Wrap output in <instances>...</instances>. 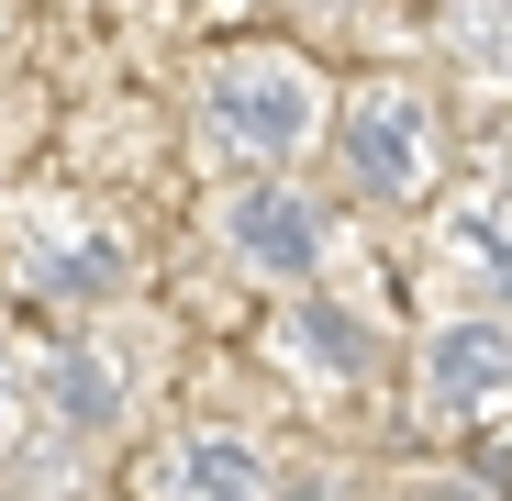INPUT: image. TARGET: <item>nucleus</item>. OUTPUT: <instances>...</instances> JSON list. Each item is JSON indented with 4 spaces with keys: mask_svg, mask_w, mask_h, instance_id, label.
<instances>
[{
    "mask_svg": "<svg viewBox=\"0 0 512 501\" xmlns=\"http://www.w3.org/2000/svg\"><path fill=\"white\" fill-rule=\"evenodd\" d=\"M145 501H268V457L245 435H167L145 457Z\"/></svg>",
    "mask_w": 512,
    "mask_h": 501,
    "instance_id": "obj_5",
    "label": "nucleus"
},
{
    "mask_svg": "<svg viewBox=\"0 0 512 501\" xmlns=\"http://www.w3.org/2000/svg\"><path fill=\"white\" fill-rule=\"evenodd\" d=\"M223 245L256 268V279H312L323 268V212L301 201V190H223Z\"/></svg>",
    "mask_w": 512,
    "mask_h": 501,
    "instance_id": "obj_4",
    "label": "nucleus"
},
{
    "mask_svg": "<svg viewBox=\"0 0 512 501\" xmlns=\"http://www.w3.org/2000/svg\"><path fill=\"white\" fill-rule=\"evenodd\" d=\"M457 56L468 67H512V0H457Z\"/></svg>",
    "mask_w": 512,
    "mask_h": 501,
    "instance_id": "obj_10",
    "label": "nucleus"
},
{
    "mask_svg": "<svg viewBox=\"0 0 512 501\" xmlns=\"http://www.w3.org/2000/svg\"><path fill=\"white\" fill-rule=\"evenodd\" d=\"M423 412H435L446 435H468V424H490V412H512V312L435 323V346H423Z\"/></svg>",
    "mask_w": 512,
    "mask_h": 501,
    "instance_id": "obj_3",
    "label": "nucleus"
},
{
    "mask_svg": "<svg viewBox=\"0 0 512 501\" xmlns=\"http://www.w3.org/2000/svg\"><path fill=\"white\" fill-rule=\"evenodd\" d=\"M0 435H12V357H0Z\"/></svg>",
    "mask_w": 512,
    "mask_h": 501,
    "instance_id": "obj_11",
    "label": "nucleus"
},
{
    "mask_svg": "<svg viewBox=\"0 0 512 501\" xmlns=\"http://www.w3.org/2000/svg\"><path fill=\"white\" fill-rule=\"evenodd\" d=\"M201 101H212V134L245 145V156H301L312 123H323V78L290 56V45H234L201 67Z\"/></svg>",
    "mask_w": 512,
    "mask_h": 501,
    "instance_id": "obj_1",
    "label": "nucleus"
},
{
    "mask_svg": "<svg viewBox=\"0 0 512 501\" xmlns=\"http://www.w3.org/2000/svg\"><path fill=\"white\" fill-rule=\"evenodd\" d=\"M45 390H56L67 424H112V412H123V379H112L101 346H56V357H45Z\"/></svg>",
    "mask_w": 512,
    "mask_h": 501,
    "instance_id": "obj_9",
    "label": "nucleus"
},
{
    "mask_svg": "<svg viewBox=\"0 0 512 501\" xmlns=\"http://www.w3.org/2000/svg\"><path fill=\"white\" fill-rule=\"evenodd\" d=\"M23 268H34V290L101 301V290L123 279V245H112V234H90V223H56V234H34V245H23Z\"/></svg>",
    "mask_w": 512,
    "mask_h": 501,
    "instance_id": "obj_7",
    "label": "nucleus"
},
{
    "mask_svg": "<svg viewBox=\"0 0 512 501\" xmlns=\"http://www.w3.org/2000/svg\"><path fill=\"white\" fill-rule=\"evenodd\" d=\"M435 268L446 290H468L479 312H512V201H457L435 223Z\"/></svg>",
    "mask_w": 512,
    "mask_h": 501,
    "instance_id": "obj_6",
    "label": "nucleus"
},
{
    "mask_svg": "<svg viewBox=\"0 0 512 501\" xmlns=\"http://www.w3.org/2000/svg\"><path fill=\"white\" fill-rule=\"evenodd\" d=\"M290 346L312 357V379H368V357H379V334L346 312V301H301L290 312Z\"/></svg>",
    "mask_w": 512,
    "mask_h": 501,
    "instance_id": "obj_8",
    "label": "nucleus"
},
{
    "mask_svg": "<svg viewBox=\"0 0 512 501\" xmlns=\"http://www.w3.org/2000/svg\"><path fill=\"white\" fill-rule=\"evenodd\" d=\"M435 156H446V134H435V101L423 90H401V78L346 90V179L368 201H423L435 190Z\"/></svg>",
    "mask_w": 512,
    "mask_h": 501,
    "instance_id": "obj_2",
    "label": "nucleus"
}]
</instances>
